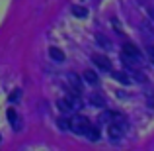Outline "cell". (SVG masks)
<instances>
[{"instance_id":"5","label":"cell","mask_w":154,"mask_h":151,"mask_svg":"<svg viewBox=\"0 0 154 151\" xmlns=\"http://www.w3.org/2000/svg\"><path fill=\"white\" fill-rule=\"evenodd\" d=\"M8 120H10V124H12V128H14V130L20 128V120H18V114H16L14 108L8 110Z\"/></svg>"},{"instance_id":"10","label":"cell","mask_w":154,"mask_h":151,"mask_svg":"<svg viewBox=\"0 0 154 151\" xmlns=\"http://www.w3.org/2000/svg\"><path fill=\"white\" fill-rule=\"evenodd\" d=\"M113 77H115L117 80H121L123 84H129V83H131V79H129L127 75H123V73H113Z\"/></svg>"},{"instance_id":"14","label":"cell","mask_w":154,"mask_h":151,"mask_svg":"<svg viewBox=\"0 0 154 151\" xmlns=\"http://www.w3.org/2000/svg\"><path fill=\"white\" fill-rule=\"evenodd\" d=\"M16 98H20V90H14V92L10 94V102H14Z\"/></svg>"},{"instance_id":"12","label":"cell","mask_w":154,"mask_h":151,"mask_svg":"<svg viewBox=\"0 0 154 151\" xmlns=\"http://www.w3.org/2000/svg\"><path fill=\"white\" fill-rule=\"evenodd\" d=\"M72 14H74V16H80V18H84V16H86V14H88V12H86V10H84V8H80V6H76V8H74V10H72Z\"/></svg>"},{"instance_id":"4","label":"cell","mask_w":154,"mask_h":151,"mask_svg":"<svg viewBox=\"0 0 154 151\" xmlns=\"http://www.w3.org/2000/svg\"><path fill=\"white\" fill-rule=\"evenodd\" d=\"M92 61H94L102 71H111V61H109L105 55H94V57H92Z\"/></svg>"},{"instance_id":"6","label":"cell","mask_w":154,"mask_h":151,"mask_svg":"<svg viewBox=\"0 0 154 151\" xmlns=\"http://www.w3.org/2000/svg\"><path fill=\"white\" fill-rule=\"evenodd\" d=\"M49 55H51V59H55V61H64V53L59 49V47H49Z\"/></svg>"},{"instance_id":"7","label":"cell","mask_w":154,"mask_h":151,"mask_svg":"<svg viewBox=\"0 0 154 151\" xmlns=\"http://www.w3.org/2000/svg\"><path fill=\"white\" fill-rule=\"evenodd\" d=\"M84 80L90 84H98V75L94 71H84Z\"/></svg>"},{"instance_id":"9","label":"cell","mask_w":154,"mask_h":151,"mask_svg":"<svg viewBox=\"0 0 154 151\" xmlns=\"http://www.w3.org/2000/svg\"><path fill=\"white\" fill-rule=\"evenodd\" d=\"M90 102H92L94 106H103V102H105V100H103L100 94H92V96H90Z\"/></svg>"},{"instance_id":"15","label":"cell","mask_w":154,"mask_h":151,"mask_svg":"<svg viewBox=\"0 0 154 151\" xmlns=\"http://www.w3.org/2000/svg\"><path fill=\"white\" fill-rule=\"evenodd\" d=\"M150 63L154 65V55H152V53H150Z\"/></svg>"},{"instance_id":"13","label":"cell","mask_w":154,"mask_h":151,"mask_svg":"<svg viewBox=\"0 0 154 151\" xmlns=\"http://www.w3.org/2000/svg\"><path fill=\"white\" fill-rule=\"evenodd\" d=\"M111 118H113V114H111V112H103L102 116H100V120H102V122H109Z\"/></svg>"},{"instance_id":"8","label":"cell","mask_w":154,"mask_h":151,"mask_svg":"<svg viewBox=\"0 0 154 151\" xmlns=\"http://www.w3.org/2000/svg\"><path fill=\"white\" fill-rule=\"evenodd\" d=\"M86 136H88V140L98 141V140H100V130L94 128V126H90V128H88V132H86Z\"/></svg>"},{"instance_id":"1","label":"cell","mask_w":154,"mask_h":151,"mask_svg":"<svg viewBox=\"0 0 154 151\" xmlns=\"http://www.w3.org/2000/svg\"><path fill=\"white\" fill-rule=\"evenodd\" d=\"M88 128H90V122H88V118L84 116H74L70 118V130L74 133H86Z\"/></svg>"},{"instance_id":"2","label":"cell","mask_w":154,"mask_h":151,"mask_svg":"<svg viewBox=\"0 0 154 151\" xmlns=\"http://www.w3.org/2000/svg\"><path fill=\"white\" fill-rule=\"evenodd\" d=\"M139 59H140V51L137 49L133 43H125L123 45V61H127V63H137Z\"/></svg>"},{"instance_id":"11","label":"cell","mask_w":154,"mask_h":151,"mask_svg":"<svg viewBox=\"0 0 154 151\" xmlns=\"http://www.w3.org/2000/svg\"><path fill=\"white\" fill-rule=\"evenodd\" d=\"M59 128H60V130H70V120L59 118Z\"/></svg>"},{"instance_id":"3","label":"cell","mask_w":154,"mask_h":151,"mask_svg":"<svg viewBox=\"0 0 154 151\" xmlns=\"http://www.w3.org/2000/svg\"><path fill=\"white\" fill-rule=\"evenodd\" d=\"M123 130H125V124L121 120H117V122H113V124H109L107 133H109L111 140H119V137L123 136Z\"/></svg>"}]
</instances>
